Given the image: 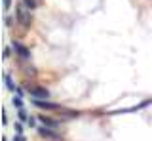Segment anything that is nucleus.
<instances>
[{
	"label": "nucleus",
	"instance_id": "7ed1b4c3",
	"mask_svg": "<svg viewBox=\"0 0 152 141\" xmlns=\"http://www.w3.org/2000/svg\"><path fill=\"white\" fill-rule=\"evenodd\" d=\"M32 103H34L36 107H40V109H46V111H63L59 105L50 103V101H46V99H40V97H34V99H32Z\"/></svg>",
	"mask_w": 152,
	"mask_h": 141
},
{
	"label": "nucleus",
	"instance_id": "0eeeda50",
	"mask_svg": "<svg viewBox=\"0 0 152 141\" xmlns=\"http://www.w3.org/2000/svg\"><path fill=\"white\" fill-rule=\"evenodd\" d=\"M4 80H6V86H8V90H15V84L12 82V78H10L8 74H4Z\"/></svg>",
	"mask_w": 152,
	"mask_h": 141
},
{
	"label": "nucleus",
	"instance_id": "1a4fd4ad",
	"mask_svg": "<svg viewBox=\"0 0 152 141\" xmlns=\"http://www.w3.org/2000/svg\"><path fill=\"white\" fill-rule=\"evenodd\" d=\"M19 120H21V122H27V120H28V116H27V112H25V111H23V109H19Z\"/></svg>",
	"mask_w": 152,
	"mask_h": 141
},
{
	"label": "nucleus",
	"instance_id": "9d476101",
	"mask_svg": "<svg viewBox=\"0 0 152 141\" xmlns=\"http://www.w3.org/2000/svg\"><path fill=\"white\" fill-rule=\"evenodd\" d=\"M13 105H15L17 109H21V107H23V103H21V99H19V97H13Z\"/></svg>",
	"mask_w": 152,
	"mask_h": 141
},
{
	"label": "nucleus",
	"instance_id": "20e7f679",
	"mask_svg": "<svg viewBox=\"0 0 152 141\" xmlns=\"http://www.w3.org/2000/svg\"><path fill=\"white\" fill-rule=\"evenodd\" d=\"M38 135L44 137V139H50V141H63V137H61L59 134H55V131L50 130V128H40L38 130Z\"/></svg>",
	"mask_w": 152,
	"mask_h": 141
},
{
	"label": "nucleus",
	"instance_id": "f03ea898",
	"mask_svg": "<svg viewBox=\"0 0 152 141\" xmlns=\"http://www.w3.org/2000/svg\"><path fill=\"white\" fill-rule=\"evenodd\" d=\"M27 92L31 93L32 97H40V99H48V97H50V92H48L44 86H28L27 84Z\"/></svg>",
	"mask_w": 152,
	"mask_h": 141
},
{
	"label": "nucleus",
	"instance_id": "f8f14e48",
	"mask_svg": "<svg viewBox=\"0 0 152 141\" xmlns=\"http://www.w3.org/2000/svg\"><path fill=\"white\" fill-rule=\"evenodd\" d=\"M15 130H17V134H21V131H23V126L21 124H15Z\"/></svg>",
	"mask_w": 152,
	"mask_h": 141
},
{
	"label": "nucleus",
	"instance_id": "9b49d317",
	"mask_svg": "<svg viewBox=\"0 0 152 141\" xmlns=\"http://www.w3.org/2000/svg\"><path fill=\"white\" fill-rule=\"evenodd\" d=\"M4 2V10H6V8H10V4H12V0H2Z\"/></svg>",
	"mask_w": 152,
	"mask_h": 141
},
{
	"label": "nucleus",
	"instance_id": "39448f33",
	"mask_svg": "<svg viewBox=\"0 0 152 141\" xmlns=\"http://www.w3.org/2000/svg\"><path fill=\"white\" fill-rule=\"evenodd\" d=\"M13 50H15L23 59H28V57H31V51H28V48H25V46L19 44V42H13Z\"/></svg>",
	"mask_w": 152,
	"mask_h": 141
},
{
	"label": "nucleus",
	"instance_id": "423d86ee",
	"mask_svg": "<svg viewBox=\"0 0 152 141\" xmlns=\"http://www.w3.org/2000/svg\"><path fill=\"white\" fill-rule=\"evenodd\" d=\"M40 122L46 124V126H51V128H57V126H59L57 120H51V118H48V116H40Z\"/></svg>",
	"mask_w": 152,
	"mask_h": 141
},
{
	"label": "nucleus",
	"instance_id": "f257e3e1",
	"mask_svg": "<svg viewBox=\"0 0 152 141\" xmlns=\"http://www.w3.org/2000/svg\"><path fill=\"white\" fill-rule=\"evenodd\" d=\"M15 17H17V21L21 23L23 27H31V21H32V17H31V8L27 6L25 2H19L17 4V8H15Z\"/></svg>",
	"mask_w": 152,
	"mask_h": 141
},
{
	"label": "nucleus",
	"instance_id": "ddd939ff",
	"mask_svg": "<svg viewBox=\"0 0 152 141\" xmlns=\"http://www.w3.org/2000/svg\"><path fill=\"white\" fill-rule=\"evenodd\" d=\"M13 141H25V137H23V135H21V134H19V135H17V137H15V139H13Z\"/></svg>",
	"mask_w": 152,
	"mask_h": 141
},
{
	"label": "nucleus",
	"instance_id": "6e6552de",
	"mask_svg": "<svg viewBox=\"0 0 152 141\" xmlns=\"http://www.w3.org/2000/svg\"><path fill=\"white\" fill-rule=\"evenodd\" d=\"M23 2H25V4H27V6H28V8H31V10H34V8L38 6V0H23Z\"/></svg>",
	"mask_w": 152,
	"mask_h": 141
}]
</instances>
